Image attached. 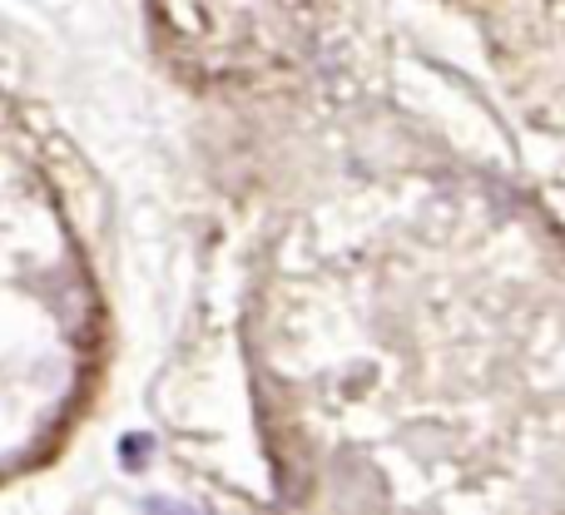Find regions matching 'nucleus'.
<instances>
[{"label": "nucleus", "mask_w": 565, "mask_h": 515, "mask_svg": "<svg viewBox=\"0 0 565 515\" xmlns=\"http://www.w3.org/2000/svg\"><path fill=\"white\" fill-rule=\"evenodd\" d=\"M149 451H154V437H145V431H129V437L119 441V457H125V466H129V471L145 466Z\"/></svg>", "instance_id": "obj_1"}]
</instances>
